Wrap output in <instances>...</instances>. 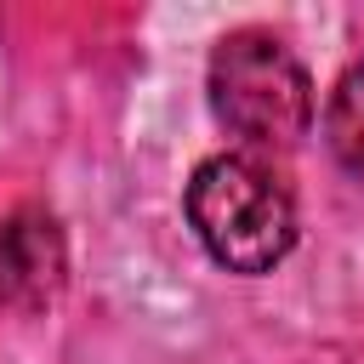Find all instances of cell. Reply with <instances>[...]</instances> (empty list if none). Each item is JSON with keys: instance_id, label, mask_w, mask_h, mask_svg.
<instances>
[{"instance_id": "cell-1", "label": "cell", "mask_w": 364, "mask_h": 364, "mask_svg": "<svg viewBox=\"0 0 364 364\" xmlns=\"http://www.w3.org/2000/svg\"><path fill=\"white\" fill-rule=\"evenodd\" d=\"M182 216L193 239L205 245V256L239 279L273 273L296 250V233H301L284 176L262 154H245V148H228L193 165L182 188Z\"/></svg>"}, {"instance_id": "cell-3", "label": "cell", "mask_w": 364, "mask_h": 364, "mask_svg": "<svg viewBox=\"0 0 364 364\" xmlns=\"http://www.w3.org/2000/svg\"><path fill=\"white\" fill-rule=\"evenodd\" d=\"M63 279H68V245L57 216L40 205L0 210V307L40 313L57 301Z\"/></svg>"}, {"instance_id": "cell-2", "label": "cell", "mask_w": 364, "mask_h": 364, "mask_svg": "<svg viewBox=\"0 0 364 364\" xmlns=\"http://www.w3.org/2000/svg\"><path fill=\"white\" fill-rule=\"evenodd\" d=\"M210 114L245 148H296L313 131V74L273 28H233L205 63Z\"/></svg>"}, {"instance_id": "cell-4", "label": "cell", "mask_w": 364, "mask_h": 364, "mask_svg": "<svg viewBox=\"0 0 364 364\" xmlns=\"http://www.w3.org/2000/svg\"><path fill=\"white\" fill-rule=\"evenodd\" d=\"M324 148L364 188V57L347 63L341 80L330 85V102H324Z\"/></svg>"}]
</instances>
